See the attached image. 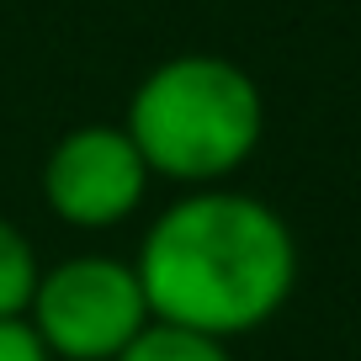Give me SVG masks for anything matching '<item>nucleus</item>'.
I'll use <instances>...</instances> for the list:
<instances>
[{"label": "nucleus", "instance_id": "nucleus-1", "mask_svg": "<svg viewBox=\"0 0 361 361\" xmlns=\"http://www.w3.org/2000/svg\"><path fill=\"white\" fill-rule=\"evenodd\" d=\"M133 271L159 324L234 340L293 298L298 245L287 218L260 197L192 192L149 224Z\"/></svg>", "mask_w": 361, "mask_h": 361}, {"label": "nucleus", "instance_id": "nucleus-2", "mask_svg": "<svg viewBox=\"0 0 361 361\" xmlns=\"http://www.w3.org/2000/svg\"><path fill=\"white\" fill-rule=\"evenodd\" d=\"M123 128L149 176L207 186L255 154L266 102L239 64L218 54H180L138 80Z\"/></svg>", "mask_w": 361, "mask_h": 361}, {"label": "nucleus", "instance_id": "nucleus-3", "mask_svg": "<svg viewBox=\"0 0 361 361\" xmlns=\"http://www.w3.org/2000/svg\"><path fill=\"white\" fill-rule=\"evenodd\" d=\"M138 271L117 255H69L37 276L27 324L54 361H112L149 324Z\"/></svg>", "mask_w": 361, "mask_h": 361}, {"label": "nucleus", "instance_id": "nucleus-4", "mask_svg": "<svg viewBox=\"0 0 361 361\" xmlns=\"http://www.w3.org/2000/svg\"><path fill=\"white\" fill-rule=\"evenodd\" d=\"M149 165L133 149L128 128L90 123L54 144L43 165V197L75 228H112L144 202Z\"/></svg>", "mask_w": 361, "mask_h": 361}, {"label": "nucleus", "instance_id": "nucleus-5", "mask_svg": "<svg viewBox=\"0 0 361 361\" xmlns=\"http://www.w3.org/2000/svg\"><path fill=\"white\" fill-rule=\"evenodd\" d=\"M112 361H234V356H228V340H213V335H197V329L149 319Z\"/></svg>", "mask_w": 361, "mask_h": 361}, {"label": "nucleus", "instance_id": "nucleus-6", "mask_svg": "<svg viewBox=\"0 0 361 361\" xmlns=\"http://www.w3.org/2000/svg\"><path fill=\"white\" fill-rule=\"evenodd\" d=\"M37 276H43V266H37L32 239L0 218V319H27Z\"/></svg>", "mask_w": 361, "mask_h": 361}, {"label": "nucleus", "instance_id": "nucleus-7", "mask_svg": "<svg viewBox=\"0 0 361 361\" xmlns=\"http://www.w3.org/2000/svg\"><path fill=\"white\" fill-rule=\"evenodd\" d=\"M0 361H54L27 319H0Z\"/></svg>", "mask_w": 361, "mask_h": 361}]
</instances>
